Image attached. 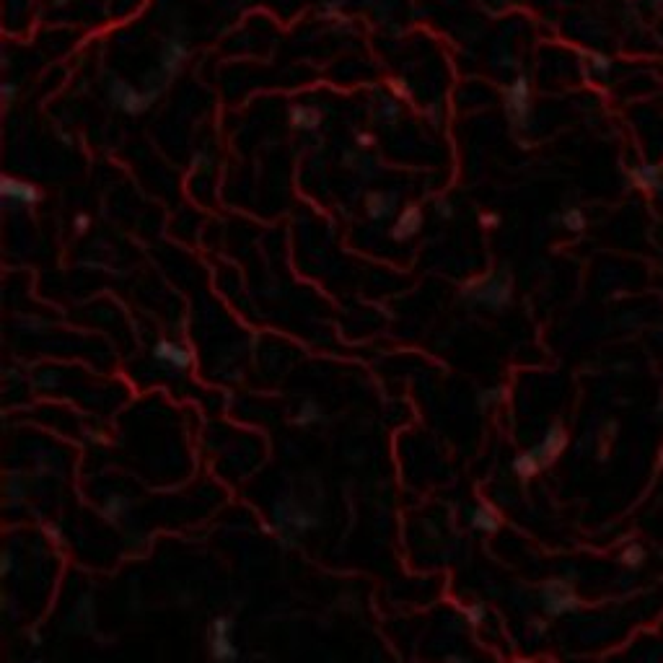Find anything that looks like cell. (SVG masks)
Listing matches in <instances>:
<instances>
[{"mask_svg":"<svg viewBox=\"0 0 663 663\" xmlns=\"http://www.w3.org/2000/svg\"><path fill=\"white\" fill-rule=\"evenodd\" d=\"M464 298L490 311H506L513 301V280L508 273H492L487 277L469 282L464 288Z\"/></svg>","mask_w":663,"mask_h":663,"instance_id":"6da1fadb","label":"cell"},{"mask_svg":"<svg viewBox=\"0 0 663 663\" xmlns=\"http://www.w3.org/2000/svg\"><path fill=\"white\" fill-rule=\"evenodd\" d=\"M107 96H109V102L114 109L125 112V114H133V117L135 114H143L150 104L156 102V96L150 94V91H141V88H135L133 83H127V80L117 78V76H109Z\"/></svg>","mask_w":663,"mask_h":663,"instance_id":"7a4b0ae2","label":"cell"},{"mask_svg":"<svg viewBox=\"0 0 663 663\" xmlns=\"http://www.w3.org/2000/svg\"><path fill=\"white\" fill-rule=\"evenodd\" d=\"M539 601H542V609L546 611V616H562V614H573L580 609V599H578L573 583L562 580V578H552L542 585L539 591Z\"/></svg>","mask_w":663,"mask_h":663,"instance_id":"3957f363","label":"cell"},{"mask_svg":"<svg viewBox=\"0 0 663 663\" xmlns=\"http://www.w3.org/2000/svg\"><path fill=\"white\" fill-rule=\"evenodd\" d=\"M210 655L215 663H236L239 661V647L234 643V619L226 614H220L213 619L210 624Z\"/></svg>","mask_w":663,"mask_h":663,"instance_id":"277c9868","label":"cell"},{"mask_svg":"<svg viewBox=\"0 0 663 663\" xmlns=\"http://www.w3.org/2000/svg\"><path fill=\"white\" fill-rule=\"evenodd\" d=\"M506 114L508 119L513 122L515 127H526L531 117V83L526 76H518V78L506 88Z\"/></svg>","mask_w":663,"mask_h":663,"instance_id":"5b68a950","label":"cell"},{"mask_svg":"<svg viewBox=\"0 0 663 663\" xmlns=\"http://www.w3.org/2000/svg\"><path fill=\"white\" fill-rule=\"evenodd\" d=\"M275 521H277L280 529L288 531H309L313 526H319V518L296 500H280L275 506Z\"/></svg>","mask_w":663,"mask_h":663,"instance_id":"8992f818","label":"cell"},{"mask_svg":"<svg viewBox=\"0 0 663 663\" xmlns=\"http://www.w3.org/2000/svg\"><path fill=\"white\" fill-rule=\"evenodd\" d=\"M0 192H3V200L8 208H34L37 203H42L40 187L26 179H18V177H3Z\"/></svg>","mask_w":663,"mask_h":663,"instance_id":"52a82bcc","label":"cell"},{"mask_svg":"<svg viewBox=\"0 0 663 663\" xmlns=\"http://www.w3.org/2000/svg\"><path fill=\"white\" fill-rule=\"evenodd\" d=\"M187 57H189L187 42L179 40V37H169L164 42V47H161V55H158V73L172 80L181 71V65L187 63Z\"/></svg>","mask_w":663,"mask_h":663,"instance_id":"ba28073f","label":"cell"},{"mask_svg":"<svg viewBox=\"0 0 663 663\" xmlns=\"http://www.w3.org/2000/svg\"><path fill=\"white\" fill-rule=\"evenodd\" d=\"M153 360L166 368H174V371H187V368L192 366L195 355H192L189 347H184V345H179V342L158 340V342L153 345Z\"/></svg>","mask_w":663,"mask_h":663,"instance_id":"9c48e42d","label":"cell"},{"mask_svg":"<svg viewBox=\"0 0 663 663\" xmlns=\"http://www.w3.org/2000/svg\"><path fill=\"white\" fill-rule=\"evenodd\" d=\"M565 446H568V430L562 428L560 422H552V425L546 428L544 438L534 446V453L539 456L542 467H549V464L565 451Z\"/></svg>","mask_w":663,"mask_h":663,"instance_id":"30bf717a","label":"cell"},{"mask_svg":"<svg viewBox=\"0 0 663 663\" xmlns=\"http://www.w3.org/2000/svg\"><path fill=\"white\" fill-rule=\"evenodd\" d=\"M420 228H422V210L417 205H407L405 210L397 215V220H394L389 236L394 241H410L412 236L420 234Z\"/></svg>","mask_w":663,"mask_h":663,"instance_id":"8fae6325","label":"cell"},{"mask_svg":"<svg viewBox=\"0 0 663 663\" xmlns=\"http://www.w3.org/2000/svg\"><path fill=\"white\" fill-rule=\"evenodd\" d=\"M632 184L643 192H661L663 189V166L655 164H640L630 169Z\"/></svg>","mask_w":663,"mask_h":663,"instance_id":"7c38bea8","label":"cell"},{"mask_svg":"<svg viewBox=\"0 0 663 663\" xmlns=\"http://www.w3.org/2000/svg\"><path fill=\"white\" fill-rule=\"evenodd\" d=\"M399 203L397 192H371L366 197V213L371 220H386L394 215Z\"/></svg>","mask_w":663,"mask_h":663,"instance_id":"4fadbf2b","label":"cell"},{"mask_svg":"<svg viewBox=\"0 0 663 663\" xmlns=\"http://www.w3.org/2000/svg\"><path fill=\"white\" fill-rule=\"evenodd\" d=\"M467 521L472 529H479L484 534H495L500 529V513L490 503H479V506H472L467 510Z\"/></svg>","mask_w":663,"mask_h":663,"instance_id":"5bb4252c","label":"cell"},{"mask_svg":"<svg viewBox=\"0 0 663 663\" xmlns=\"http://www.w3.org/2000/svg\"><path fill=\"white\" fill-rule=\"evenodd\" d=\"M288 122H290V127H296V130L313 133V130H319V125H321V112L316 109V107H309V104H293L288 109Z\"/></svg>","mask_w":663,"mask_h":663,"instance_id":"9a60e30c","label":"cell"},{"mask_svg":"<svg viewBox=\"0 0 663 663\" xmlns=\"http://www.w3.org/2000/svg\"><path fill=\"white\" fill-rule=\"evenodd\" d=\"M510 469H513V474L518 477V479H531V477H537L544 467H542L539 456L534 453V448H531V451L518 453L513 459V464H510Z\"/></svg>","mask_w":663,"mask_h":663,"instance_id":"2e32d148","label":"cell"},{"mask_svg":"<svg viewBox=\"0 0 663 663\" xmlns=\"http://www.w3.org/2000/svg\"><path fill=\"white\" fill-rule=\"evenodd\" d=\"M321 420H324V410H321L319 402H311V399L301 402V407H298V412H296L298 425L309 428V425H319Z\"/></svg>","mask_w":663,"mask_h":663,"instance_id":"e0dca14e","label":"cell"},{"mask_svg":"<svg viewBox=\"0 0 663 663\" xmlns=\"http://www.w3.org/2000/svg\"><path fill=\"white\" fill-rule=\"evenodd\" d=\"M557 220L562 223V228H568L570 234H580V231H585V213L580 210V208H565V210L557 215Z\"/></svg>","mask_w":663,"mask_h":663,"instance_id":"ac0fdd59","label":"cell"},{"mask_svg":"<svg viewBox=\"0 0 663 663\" xmlns=\"http://www.w3.org/2000/svg\"><path fill=\"white\" fill-rule=\"evenodd\" d=\"M645 560H647V552H645V546H643V544H627L622 549V554H619V562H622L624 568H630V570L643 568V565H645Z\"/></svg>","mask_w":663,"mask_h":663,"instance_id":"d6986e66","label":"cell"},{"mask_svg":"<svg viewBox=\"0 0 663 663\" xmlns=\"http://www.w3.org/2000/svg\"><path fill=\"white\" fill-rule=\"evenodd\" d=\"M127 508H130V500L122 498V495H112V498L104 500L102 513L107 521H119V518L127 513Z\"/></svg>","mask_w":663,"mask_h":663,"instance_id":"ffe728a7","label":"cell"},{"mask_svg":"<svg viewBox=\"0 0 663 663\" xmlns=\"http://www.w3.org/2000/svg\"><path fill=\"white\" fill-rule=\"evenodd\" d=\"M585 60H588V68H591L593 76H609L611 73V68H614V63H611V57L609 55H601V52H585Z\"/></svg>","mask_w":663,"mask_h":663,"instance_id":"44dd1931","label":"cell"},{"mask_svg":"<svg viewBox=\"0 0 663 663\" xmlns=\"http://www.w3.org/2000/svg\"><path fill=\"white\" fill-rule=\"evenodd\" d=\"M503 399H506V389H503V386H492V389L479 394V405L487 410V407H492V405H500Z\"/></svg>","mask_w":663,"mask_h":663,"instance_id":"7402d4cb","label":"cell"},{"mask_svg":"<svg viewBox=\"0 0 663 663\" xmlns=\"http://www.w3.org/2000/svg\"><path fill=\"white\" fill-rule=\"evenodd\" d=\"M464 616H467L469 624H482L484 616H487V607L484 604H469V607H464Z\"/></svg>","mask_w":663,"mask_h":663,"instance_id":"603a6c76","label":"cell"},{"mask_svg":"<svg viewBox=\"0 0 663 663\" xmlns=\"http://www.w3.org/2000/svg\"><path fill=\"white\" fill-rule=\"evenodd\" d=\"M389 91L394 94V99H410V94H412V88H410V83L405 78L389 80Z\"/></svg>","mask_w":663,"mask_h":663,"instance_id":"cb8c5ba5","label":"cell"},{"mask_svg":"<svg viewBox=\"0 0 663 663\" xmlns=\"http://www.w3.org/2000/svg\"><path fill=\"white\" fill-rule=\"evenodd\" d=\"M0 91H3V104H6V107H11V104L16 102V94H18V86H16V83H11V80H6V83H3V88H0Z\"/></svg>","mask_w":663,"mask_h":663,"instance_id":"d4e9b609","label":"cell"},{"mask_svg":"<svg viewBox=\"0 0 663 663\" xmlns=\"http://www.w3.org/2000/svg\"><path fill=\"white\" fill-rule=\"evenodd\" d=\"M13 565H16V552H13V549H6V552H3L0 573H3V575H11V573H13Z\"/></svg>","mask_w":663,"mask_h":663,"instance_id":"484cf974","label":"cell"},{"mask_svg":"<svg viewBox=\"0 0 663 663\" xmlns=\"http://www.w3.org/2000/svg\"><path fill=\"white\" fill-rule=\"evenodd\" d=\"M399 117V107L394 102H383L381 104V119H386V122H394V119Z\"/></svg>","mask_w":663,"mask_h":663,"instance_id":"4316f807","label":"cell"},{"mask_svg":"<svg viewBox=\"0 0 663 663\" xmlns=\"http://www.w3.org/2000/svg\"><path fill=\"white\" fill-rule=\"evenodd\" d=\"M60 378L57 376V371H42L40 376H37V381H40V386H44V389H52L55 386V381Z\"/></svg>","mask_w":663,"mask_h":663,"instance_id":"83f0119b","label":"cell"},{"mask_svg":"<svg viewBox=\"0 0 663 663\" xmlns=\"http://www.w3.org/2000/svg\"><path fill=\"white\" fill-rule=\"evenodd\" d=\"M436 213L441 215L443 220H448L453 215V205L448 203V200H436Z\"/></svg>","mask_w":663,"mask_h":663,"instance_id":"f1b7e54d","label":"cell"},{"mask_svg":"<svg viewBox=\"0 0 663 663\" xmlns=\"http://www.w3.org/2000/svg\"><path fill=\"white\" fill-rule=\"evenodd\" d=\"M479 220H482V226H484V228L500 226V215H498V213H484V215H482Z\"/></svg>","mask_w":663,"mask_h":663,"instance_id":"f546056e","label":"cell"},{"mask_svg":"<svg viewBox=\"0 0 663 663\" xmlns=\"http://www.w3.org/2000/svg\"><path fill=\"white\" fill-rule=\"evenodd\" d=\"M73 226H76V231H78V234H83V231H88V226H91V218H88V215H76Z\"/></svg>","mask_w":663,"mask_h":663,"instance_id":"4dcf8cb0","label":"cell"},{"mask_svg":"<svg viewBox=\"0 0 663 663\" xmlns=\"http://www.w3.org/2000/svg\"><path fill=\"white\" fill-rule=\"evenodd\" d=\"M371 143H374V135H368V133H360L358 135V145H360V148H368Z\"/></svg>","mask_w":663,"mask_h":663,"instance_id":"1f68e13d","label":"cell"},{"mask_svg":"<svg viewBox=\"0 0 663 663\" xmlns=\"http://www.w3.org/2000/svg\"><path fill=\"white\" fill-rule=\"evenodd\" d=\"M446 663H469V658H464V655H448Z\"/></svg>","mask_w":663,"mask_h":663,"instance_id":"d6a6232c","label":"cell"},{"mask_svg":"<svg viewBox=\"0 0 663 663\" xmlns=\"http://www.w3.org/2000/svg\"><path fill=\"white\" fill-rule=\"evenodd\" d=\"M658 467H661V472H663V448H661V453H658Z\"/></svg>","mask_w":663,"mask_h":663,"instance_id":"836d02e7","label":"cell"},{"mask_svg":"<svg viewBox=\"0 0 663 663\" xmlns=\"http://www.w3.org/2000/svg\"><path fill=\"white\" fill-rule=\"evenodd\" d=\"M658 412H663V391H661V399H658Z\"/></svg>","mask_w":663,"mask_h":663,"instance_id":"e575fe53","label":"cell"},{"mask_svg":"<svg viewBox=\"0 0 663 663\" xmlns=\"http://www.w3.org/2000/svg\"><path fill=\"white\" fill-rule=\"evenodd\" d=\"M34 663H42V661H34Z\"/></svg>","mask_w":663,"mask_h":663,"instance_id":"d590c367","label":"cell"}]
</instances>
